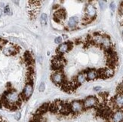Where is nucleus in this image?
<instances>
[{
    "instance_id": "nucleus-1",
    "label": "nucleus",
    "mask_w": 123,
    "mask_h": 122,
    "mask_svg": "<svg viewBox=\"0 0 123 122\" xmlns=\"http://www.w3.org/2000/svg\"><path fill=\"white\" fill-rule=\"evenodd\" d=\"M97 16V8L94 4L88 3L86 5L85 8V17L83 19V22L89 23L95 19Z\"/></svg>"
},
{
    "instance_id": "nucleus-2",
    "label": "nucleus",
    "mask_w": 123,
    "mask_h": 122,
    "mask_svg": "<svg viewBox=\"0 0 123 122\" xmlns=\"http://www.w3.org/2000/svg\"><path fill=\"white\" fill-rule=\"evenodd\" d=\"M69 109H70V114L78 115L82 112L85 110L83 102L82 100H73L69 103Z\"/></svg>"
},
{
    "instance_id": "nucleus-3",
    "label": "nucleus",
    "mask_w": 123,
    "mask_h": 122,
    "mask_svg": "<svg viewBox=\"0 0 123 122\" xmlns=\"http://www.w3.org/2000/svg\"><path fill=\"white\" fill-rule=\"evenodd\" d=\"M51 80L57 86H61L65 82V76L62 71H54L51 75Z\"/></svg>"
},
{
    "instance_id": "nucleus-4",
    "label": "nucleus",
    "mask_w": 123,
    "mask_h": 122,
    "mask_svg": "<svg viewBox=\"0 0 123 122\" xmlns=\"http://www.w3.org/2000/svg\"><path fill=\"white\" fill-rule=\"evenodd\" d=\"M82 102L85 109H90L97 107L99 105V99L94 96H89L85 98Z\"/></svg>"
},
{
    "instance_id": "nucleus-5",
    "label": "nucleus",
    "mask_w": 123,
    "mask_h": 122,
    "mask_svg": "<svg viewBox=\"0 0 123 122\" xmlns=\"http://www.w3.org/2000/svg\"><path fill=\"white\" fill-rule=\"evenodd\" d=\"M33 92V81H30L26 84V85L23 90V92L21 93V94L20 95L21 99L23 100H26L28 99L30 97L32 93Z\"/></svg>"
},
{
    "instance_id": "nucleus-6",
    "label": "nucleus",
    "mask_w": 123,
    "mask_h": 122,
    "mask_svg": "<svg viewBox=\"0 0 123 122\" xmlns=\"http://www.w3.org/2000/svg\"><path fill=\"white\" fill-rule=\"evenodd\" d=\"M2 51L3 52V54L6 56H12L15 55L18 53V47L15 46L12 44L9 43L8 41L6 44H5L2 47Z\"/></svg>"
},
{
    "instance_id": "nucleus-7",
    "label": "nucleus",
    "mask_w": 123,
    "mask_h": 122,
    "mask_svg": "<svg viewBox=\"0 0 123 122\" xmlns=\"http://www.w3.org/2000/svg\"><path fill=\"white\" fill-rule=\"evenodd\" d=\"M73 46V44L72 41H66L63 42L62 44L59 45V46L57 48V52L58 53V55H63L66 54L67 52L70 51Z\"/></svg>"
},
{
    "instance_id": "nucleus-8",
    "label": "nucleus",
    "mask_w": 123,
    "mask_h": 122,
    "mask_svg": "<svg viewBox=\"0 0 123 122\" xmlns=\"http://www.w3.org/2000/svg\"><path fill=\"white\" fill-rule=\"evenodd\" d=\"M110 103L117 109H123V93H117L111 99Z\"/></svg>"
},
{
    "instance_id": "nucleus-9",
    "label": "nucleus",
    "mask_w": 123,
    "mask_h": 122,
    "mask_svg": "<svg viewBox=\"0 0 123 122\" xmlns=\"http://www.w3.org/2000/svg\"><path fill=\"white\" fill-rule=\"evenodd\" d=\"M110 122H123V109H117L111 114Z\"/></svg>"
},
{
    "instance_id": "nucleus-10",
    "label": "nucleus",
    "mask_w": 123,
    "mask_h": 122,
    "mask_svg": "<svg viewBox=\"0 0 123 122\" xmlns=\"http://www.w3.org/2000/svg\"><path fill=\"white\" fill-rule=\"evenodd\" d=\"M100 47H102L105 51L113 48V45H112V41H111V39L109 35H106V34L104 35L103 41H102V43H101Z\"/></svg>"
},
{
    "instance_id": "nucleus-11",
    "label": "nucleus",
    "mask_w": 123,
    "mask_h": 122,
    "mask_svg": "<svg viewBox=\"0 0 123 122\" xmlns=\"http://www.w3.org/2000/svg\"><path fill=\"white\" fill-rule=\"evenodd\" d=\"M66 12L64 9H59L57 10L54 14V20L57 23H60L66 18Z\"/></svg>"
},
{
    "instance_id": "nucleus-12",
    "label": "nucleus",
    "mask_w": 123,
    "mask_h": 122,
    "mask_svg": "<svg viewBox=\"0 0 123 122\" xmlns=\"http://www.w3.org/2000/svg\"><path fill=\"white\" fill-rule=\"evenodd\" d=\"M85 72L86 75L87 81H93L98 78V70H94V69H89V70H85Z\"/></svg>"
},
{
    "instance_id": "nucleus-13",
    "label": "nucleus",
    "mask_w": 123,
    "mask_h": 122,
    "mask_svg": "<svg viewBox=\"0 0 123 122\" xmlns=\"http://www.w3.org/2000/svg\"><path fill=\"white\" fill-rule=\"evenodd\" d=\"M79 23V17L76 16H73L69 19L67 22V27L69 29H73L77 26Z\"/></svg>"
},
{
    "instance_id": "nucleus-14",
    "label": "nucleus",
    "mask_w": 123,
    "mask_h": 122,
    "mask_svg": "<svg viewBox=\"0 0 123 122\" xmlns=\"http://www.w3.org/2000/svg\"><path fill=\"white\" fill-rule=\"evenodd\" d=\"M85 81H87L86 79V75H85V71L83 72H80L78 75L76 76V80H75L74 81L76 82L78 85L79 86L80 84H83Z\"/></svg>"
},
{
    "instance_id": "nucleus-15",
    "label": "nucleus",
    "mask_w": 123,
    "mask_h": 122,
    "mask_svg": "<svg viewBox=\"0 0 123 122\" xmlns=\"http://www.w3.org/2000/svg\"><path fill=\"white\" fill-rule=\"evenodd\" d=\"M40 22H41V24L42 26H46L47 23H48V16L46 14L43 13L42 14L41 16H40Z\"/></svg>"
},
{
    "instance_id": "nucleus-16",
    "label": "nucleus",
    "mask_w": 123,
    "mask_h": 122,
    "mask_svg": "<svg viewBox=\"0 0 123 122\" xmlns=\"http://www.w3.org/2000/svg\"><path fill=\"white\" fill-rule=\"evenodd\" d=\"M55 43L57 45H61L63 43V38L62 36H58L57 38H55Z\"/></svg>"
},
{
    "instance_id": "nucleus-17",
    "label": "nucleus",
    "mask_w": 123,
    "mask_h": 122,
    "mask_svg": "<svg viewBox=\"0 0 123 122\" xmlns=\"http://www.w3.org/2000/svg\"><path fill=\"white\" fill-rule=\"evenodd\" d=\"M45 90V84L44 82H42L39 86V92H44Z\"/></svg>"
},
{
    "instance_id": "nucleus-18",
    "label": "nucleus",
    "mask_w": 123,
    "mask_h": 122,
    "mask_svg": "<svg viewBox=\"0 0 123 122\" xmlns=\"http://www.w3.org/2000/svg\"><path fill=\"white\" fill-rule=\"evenodd\" d=\"M4 13L5 14H8V15H10L12 14V12H11V8L10 7L8 6V5H7V6H5V8H4Z\"/></svg>"
},
{
    "instance_id": "nucleus-19",
    "label": "nucleus",
    "mask_w": 123,
    "mask_h": 122,
    "mask_svg": "<svg viewBox=\"0 0 123 122\" xmlns=\"http://www.w3.org/2000/svg\"><path fill=\"white\" fill-rule=\"evenodd\" d=\"M98 3H99V5H100V8L102 9V10H104L106 8V1H99Z\"/></svg>"
},
{
    "instance_id": "nucleus-20",
    "label": "nucleus",
    "mask_w": 123,
    "mask_h": 122,
    "mask_svg": "<svg viewBox=\"0 0 123 122\" xmlns=\"http://www.w3.org/2000/svg\"><path fill=\"white\" fill-rule=\"evenodd\" d=\"M110 8L111 9L112 12H115V10H116V4L113 2H112L110 4Z\"/></svg>"
},
{
    "instance_id": "nucleus-21",
    "label": "nucleus",
    "mask_w": 123,
    "mask_h": 122,
    "mask_svg": "<svg viewBox=\"0 0 123 122\" xmlns=\"http://www.w3.org/2000/svg\"><path fill=\"white\" fill-rule=\"evenodd\" d=\"M101 88H102V87H101L100 86H96V87H94V91L98 92V91H100Z\"/></svg>"
},
{
    "instance_id": "nucleus-22",
    "label": "nucleus",
    "mask_w": 123,
    "mask_h": 122,
    "mask_svg": "<svg viewBox=\"0 0 123 122\" xmlns=\"http://www.w3.org/2000/svg\"><path fill=\"white\" fill-rule=\"evenodd\" d=\"M15 118L17 119V120H19L20 118V112L16 113V115H15Z\"/></svg>"
},
{
    "instance_id": "nucleus-23",
    "label": "nucleus",
    "mask_w": 123,
    "mask_h": 122,
    "mask_svg": "<svg viewBox=\"0 0 123 122\" xmlns=\"http://www.w3.org/2000/svg\"><path fill=\"white\" fill-rule=\"evenodd\" d=\"M2 14V8H0V17H1Z\"/></svg>"
},
{
    "instance_id": "nucleus-24",
    "label": "nucleus",
    "mask_w": 123,
    "mask_h": 122,
    "mask_svg": "<svg viewBox=\"0 0 123 122\" xmlns=\"http://www.w3.org/2000/svg\"><path fill=\"white\" fill-rule=\"evenodd\" d=\"M0 122H5V121H3V120L1 118H0Z\"/></svg>"
},
{
    "instance_id": "nucleus-25",
    "label": "nucleus",
    "mask_w": 123,
    "mask_h": 122,
    "mask_svg": "<svg viewBox=\"0 0 123 122\" xmlns=\"http://www.w3.org/2000/svg\"><path fill=\"white\" fill-rule=\"evenodd\" d=\"M122 36H123V30H122Z\"/></svg>"
}]
</instances>
